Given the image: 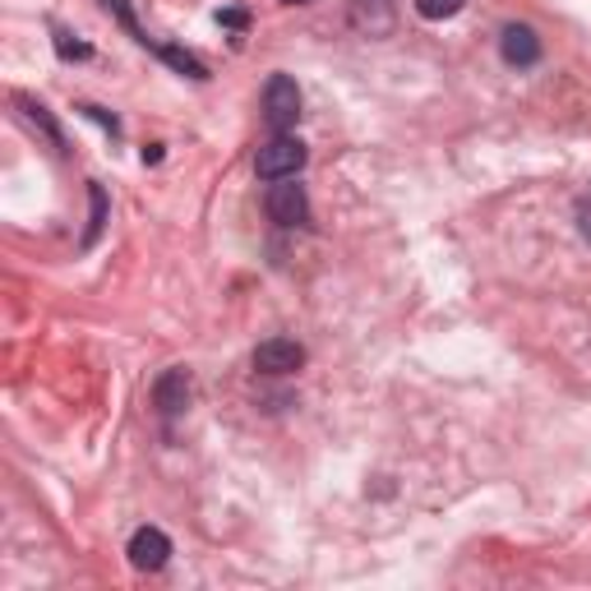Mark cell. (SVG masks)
I'll use <instances>...</instances> for the list:
<instances>
[{
	"label": "cell",
	"mask_w": 591,
	"mask_h": 591,
	"mask_svg": "<svg viewBox=\"0 0 591 591\" xmlns=\"http://www.w3.org/2000/svg\"><path fill=\"white\" fill-rule=\"evenodd\" d=\"M305 158H310V152H305V144L296 135H273L264 148H259L254 171H259V181H287L305 167Z\"/></svg>",
	"instance_id": "6da1fadb"
},
{
	"label": "cell",
	"mask_w": 591,
	"mask_h": 591,
	"mask_svg": "<svg viewBox=\"0 0 591 591\" xmlns=\"http://www.w3.org/2000/svg\"><path fill=\"white\" fill-rule=\"evenodd\" d=\"M264 121L273 135H287V129L300 121V89L292 75H273L264 83Z\"/></svg>",
	"instance_id": "7a4b0ae2"
},
{
	"label": "cell",
	"mask_w": 591,
	"mask_h": 591,
	"mask_svg": "<svg viewBox=\"0 0 591 591\" xmlns=\"http://www.w3.org/2000/svg\"><path fill=\"white\" fill-rule=\"evenodd\" d=\"M264 208H269V217L277 227H305L310 223V194H305V185H296V177L273 181Z\"/></svg>",
	"instance_id": "3957f363"
},
{
	"label": "cell",
	"mask_w": 591,
	"mask_h": 591,
	"mask_svg": "<svg viewBox=\"0 0 591 591\" xmlns=\"http://www.w3.org/2000/svg\"><path fill=\"white\" fill-rule=\"evenodd\" d=\"M499 56L509 70H532V65H541V37L532 24H503L499 33Z\"/></svg>",
	"instance_id": "277c9868"
},
{
	"label": "cell",
	"mask_w": 591,
	"mask_h": 591,
	"mask_svg": "<svg viewBox=\"0 0 591 591\" xmlns=\"http://www.w3.org/2000/svg\"><path fill=\"white\" fill-rule=\"evenodd\" d=\"M305 365V346L296 338H269L254 346V370L259 375H296Z\"/></svg>",
	"instance_id": "5b68a950"
},
{
	"label": "cell",
	"mask_w": 591,
	"mask_h": 591,
	"mask_svg": "<svg viewBox=\"0 0 591 591\" xmlns=\"http://www.w3.org/2000/svg\"><path fill=\"white\" fill-rule=\"evenodd\" d=\"M125 555L139 573H158V568H167V559H171V536L162 527H139L135 536H129Z\"/></svg>",
	"instance_id": "8992f818"
},
{
	"label": "cell",
	"mask_w": 591,
	"mask_h": 591,
	"mask_svg": "<svg viewBox=\"0 0 591 591\" xmlns=\"http://www.w3.org/2000/svg\"><path fill=\"white\" fill-rule=\"evenodd\" d=\"M346 24H352L361 37H388L398 14H393V0H352L346 5Z\"/></svg>",
	"instance_id": "52a82bcc"
},
{
	"label": "cell",
	"mask_w": 591,
	"mask_h": 591,
	"mask_svg": "<svg viewBox=\"0 0 591 591\" xmlns=\"http://www.w3.org/2000/svg\"><path fill=\"white\" fill-rule=\"evenodd\" d=\"M190 398H194V379H190V370H181V365L167 370V375L152 384V402H158V411L167 416V421L171 416H181L190 407Z\"/></svg>",
	"instance_id": "ba28073f"
},
{
	"label": "cell",
	"mask_w": 591,
	"mask_h": 591,
	"mask_svg": "<svg viewBox=\"0 0 591 591\" xmlns=\"http://www.w3.org/2000/svg\"><path fill=\"white\" fill-rule=\"evenodd\" d=\"M152 52H158L167 65H171V70H177V75H185V79H208V65L200 60V56H190L185 47H171V42H152Z\"/></svg>",
	"instance_id": "9c48e42d"
},
{
	"label": "cell",
	"mask_w": 591,
	"mask_h": 591,
	"mask_svg": "<svg viewBox=\"0 0 591 591\" xmlns=\"http://www.w3.org/2000/svg\"><path fill=\"white\" fill-rule=\"evenodd\" d=\"M19 106H24V116H29V121L42 129V135H47V139L60 148V152H65V135H60V125L52 121V112H47V106H42V102H29V98H19Z\"/></svg>",
	"instance_id": "30bf717a"
},
{
	"label": "cell",
	"mask_w": 591,
	"mask_h": 591,
	"mask_svg": "<svg viewBox=\"0 0 591 591\" xmlns=\"http://www.w3.org/2000/svg\"><path fill=\"white\" fill-rule=\"evenodd\" d=\"M463 10H467V0H416V14L430 19V24H444V19L463 14Z\"/></svg>",
	"instance_id": "8fae6325"
},
{
	"label": "cell",
	"mask_w": 591,
	"mask_h": 591,
	"mask_svg": "<svg viewBox=\"0 0 591 591\" xmlns=\"http://www.w3.org/2000/svg\"><path fill=\"white\" fill-rule=\"evenodd\" d=\"M75 33H60L56 29V52H60V60H89L93 56V47H89V42H70Z\"/></svg>",
	"instance_id": "7c38bea8"
},
{
	"label": "cell",
	"mask_w": 591,
	"mask_h": 591,
	"mask_svg": "<svg viewBox=\"0 0 591 591\" xmlns=\"http://www.w3.org/2000/svg\"><path fill=\"white\" fill-rule=\"evenodd\" d=\"M89 200H93V223H89V236H83V246H93L98 231H102V223H106V194H102V185L89 190Z\"/></svg>",
	"instance_id": "4fadbf2b"
},
{
	"label": "cell",
	"mask_w": 591,
	"mask_h": 591,
	"mask_svg": "<svg viewBox=\"0 0 591 591\" xmlns=\"http://www.w3.org/2000/svg\"><path fill=\"white\" fill-rule=\"evenodd\" d=\"M217 24L231 29V33H246V29H250V14L236 10V5H227V10H217Z\"/></svg>",
	"instance_id": "5bb4252c"
},
{
	"label": "cell",
	"mask_w": 591,
	"mask_h": 591,
	"mask_svg": "<svg viewBox=\"0 0 591 591\" xmlns=\"http://www.w3.org/2000/svg\"><path fill=\"white\" fill-rule=\"evenodd\" d=\"M573 217H578V231H582V240H591V190L578 200V208H573Z\"/></svg>",
	"instance_id": "9a60e30c"
},
{
	"label": "cell",
	"mask_w": 591,
	"mask_h": 591,
	"mask_svg": "<svg viewBox=\"0 0 591 591\" xmlns=\"http://www.w3.org/2000/svg\"><path fill=\"white\" fill-rule=\"evenodd\" d=\"M79 112H83V116H89V121H98V125H106V129H112V135H121V125H116V116H106V112H102V106H93V102H83V106H79Z\"/></svg>",
	"instance_id": "2e32d148"
},
{
	"label": "cell",
	"mask_w": 591,
	"mask_h": 591,
	"mask_svg": "<svg viewBox=\"0 0 591 591\" xmlns=\"http://www.w3.org/2000/svg\"><path fill=\"white\" fill-rule=\"evenodd\" d=\"M144 162H162V144H148L144 148Z\"/></svg>",
	"instance_id": "e0dca14e"
},
{
	"label": "cell",
	"mask_w": 591,
	"mask_h": 591,
	"mask_svg": "<svg viewBox=\"0 0 591 591\" xmlns=\"http://www.w3.org/2000/svg\"><path fill=\"white\" fill-rule=\"evenodd\" d=\"M282 5H310V0H282Z\"/></svg>",
	"instance_id": "ac0fdd59"
}]
</instances>
